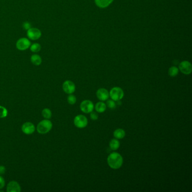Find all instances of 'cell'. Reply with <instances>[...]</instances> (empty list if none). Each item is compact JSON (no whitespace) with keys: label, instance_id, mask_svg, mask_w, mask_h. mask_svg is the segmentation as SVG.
<instances>
[{"label":"cell","instance_id":"cell-1","mask_svg":"<svg viewBox=\"0 0 192 192\" xmlns=\"http://www.w3.org/2000/svg\"><path fill=\"white\" fill-rule=\"evenodd\" d=\"M108 165L113 169H119L123 164V158L120 154L113 152L108 157Z\"/></svg>","mask_w":192,"mask_h":192},{"label":"cell","instance_id":"cell-2","mask_svg":"<svg viewBox=\"0 0 192 192\" xmlns=\"http://www.w3.org/2000/svg\"><path fill=\"white\" fill-rule=\"evenodd\" d=\"M52 127V122L48 119H46L40 122L38 124L37 127V131L41 134H45L51 130Z\"/></svg>","mask_w":192,"mask_h":192},{"label":"cell","instance_id":"cell-3","mask_svg":"<svg viewBox=\"0 0 192 192\" xmlns=\"http://www.w3.org/2000/svg\"><path fill=\"white\" fill-rule=\"evenodd\" d=\"M109 96L113 100L119 101L123 98L124 96V93L121 88L115 87L111 89L109 93Z\"/></svg>","mask_w":192,"mask_h":192},{"label":"cell","instance_id":"cell-4","mask_svg":"<svg viewBox=\"0 0 192 192\" xmlns=\"http://www.w3.org/2000/svg\"><path fill=\"white\" fill-rule=\"evenodd\" d=\"M88 123V119L83 115H78L74 119V124L79 129L86 127Z\"/></svg>","mask_w":192,"mask_h":192},{"label":"cell","instance_id":"cell-5","mask_svg":"<svg viewBox=\"0 0 192 192\" xmlns=\"http://www.w3.org/2000/svg\"><path fill=\"white\" fill-rule=\"evenodd\" d=\"M31 41L28 38H21L19 40H18L16 43V46L18 50L24 51L28 48L31 46Z\"/></svg>","mask_w":192,"mask_h":192},{"label":"cell","instance_id":"cell-6","mask_svg":"<svg viewBox=\"0 0 192 192\" xmlns=\"http://www.w3.org/2000/svg\"><path fill=\"white\" fill-rule=\"evenodd\" d=\"M179 70L181 71V73L184 74H189L191 73L192 71V66L191 63L188 61H183L179 64Z\"/></svg>","mask_w":192,"mask_h":192},{"label":"cell","instance_id":"cell-7","mask_svg":"<svg viewBox=\"0 0 192 192\" xmlns=\"http://www.w3.org/2000/svg\"><path fill=\"white\" fill-rule=\"evenodd\" d=\"M93 108L94 106L93 102L88 100L83 101L80 105L81 110L85 113H91L93 111Z\"/></svg>","mask_w":192,"mask_h":192},{"label":"cell","instance_id":"cell-8","mask_svg":"<svg viewBox=\"0 0 192 192\" xmlns=\"http://www.w3.org/2000/svg\"><path fill=\"white\" fill-rule=\"evenodd\" d=\"M63 89L65 93L72 94L76 90V86L71 81H65L63 84Z\"/></svg>","mask_w":192,"mask_h":192},{"label":"cell","instance_id":"cell-9","mask_svg":"<svg viewBox=\"0 0 192 192\" xmlns=\"http://www.w3.org/2000/svg\"><path fill=\"white\" fill-rule=\"evenodd\" d=\"M27 36L32 40H37L41 36V32L38 29L31 28L27 31Z\"/></svg>","mask_w":192,"mask_h":192},{"label":"cell","instance_id":"cell-10","mask_svg":"<svg viewBox=\"0 0 192 192\" xmlns=\"http://www.w3.org/2000/svg\"><path fill=\"white\" fill-rule=\"evenodd\" d=\"M36 128L34 124L31 122H26L22 125V130L26 135H31L34 133Z\"/></svg>","mask_w":192,"mask_h":192},{"label":"cell","instance_id":"cell-11","mask_svg":"<svg viewBox=\"0 0 192 192\" xmlns=\"http://www.w3.org/2000/svg\"><path fill=\"white\" fill-rule=\"evenodd\" d=\"M21 188L19 183L15 181H12L9 182L7 186L8 192H20Z\"/></svg>","mask_w":192,"mask_h":192},{"label":"cell","instance_id":"cell-12","mask_svg":"<svg viewBox=\"0 0 192 192\" xmlns=\"http://www.w3.org/2000/svg\"><path fill=\"white\" fill-rule=\"evenodd\" d=\"M96 96L100 100L105 101L109 98V93L106 89H105L104 88H100L97 91Z\"/></svg>","mask_w":192,"mask_h":192},{"label":"cell","instance_id":"cell-13","mask_svg":"<svg viewBox=\"0 0 192 192\" xmlns=\"http://www.w3.org/2000/svg\"><path fill=\"white\" fill-rule=\"evenodd\" d=\"M96 6L100 8H106L112 3L114 0H94Z\"/></svg>","mask_w":192,"mask_h":192},{"label":"cell","instance_id":"cell-14","mask_svg":"<svg viewBox=\"0 0 192 192\" xmlns=\"http://www.w3.org/2000/svg\"><path fill=\"white\" fill-rule=\"evenodd\" d=\"M31 62L35 65H40L42 63V59L40 55L34 54L31 57Z\"/></svg>","mask_w":192,"mask_h":192},{"label":"cell","instance_id":"cell-15","mask_svg":"<svg viewBox=\"0 0 192 192\" xmlns=\"http://www.w3.org/2000/svg\"><path fill=\"white\" fill-rule=\"evenodd\" d=\"M113 135L116 138L122 139L125 136V131L121 129H118L114 131Z\"/></svg>","mask_w":192,"mask_h":192},{"label":"cell","instance_id":"cell-16","mask_svg":"<svg viewBox=\"0 0 192 192\" xmlns=\"http://www.w3.org/2000/svg\"><path fill=\"white\" fill-rule=\"evenodd\" d=\"M107 108V105L103 102H99L96 103L95 105V109L98 113L104 112Z\"/></svg>","mask_w":192,"mask_h":192},{"label":"cell","instance_id":"cell-17","mask_svg":"<svg viewBox=\"0 0 192 192\" xmlns=\"http://www.w3.org/2000/svg\"><path fill=\"white\" fill-rule=\"evenodd\" d=\"M119 146H120L119 142L118 140L115 139H112L109 143V147L110 149L113 150H116L118 149Z\"/></svg>","mask_w":192,"mask_h":192},{"label":"cell","instance_id":"cell-18","mask_svg":"<svg viewBox=\"0 0 192 192\" xmlns=\"http://www.w3.org/2000/svg\"><path fill=\"white\" fill-rule=\"evenodd\" d=\"M169 76L174 77L176 76L179 73V69L175 66H172L170 67L169 69Z\"/></svg>","mask_w":192,"mask_h":192},{"label":"cell","instance_id":"cell-19","mask_svg":"<svg viewBox=\"0 0 192 192\" xmlns=\"http://www.w3.org/2000/svg\"><path fill=\"white\" fill-rule=\"evenodd\" d=\"M42 114L45 119H48L51 118L52 113H51V110H50L48 108H45L43 110Z\"/></svg>","mask_w":192,"mask_h":192},{"label":"cell","instance_id":"cell-20","mask_svg":"<svg viewBox=\"0 0 192 192\" xmlns=\"http://www.w3.org/2000/svg\"><path fill=\"white\" fill-rule=\"evenodd\" d=\"M41 46L38 43H34L31 45V50L33 53H38L41 50Z\"/></svg>","mask_w":192,"mask_h":192},{"label":"cell","instance_id":"cell-21","mask_svg":"<svg viewBox=\"0 0 192 192\" xmlns=\"http://www.w3.org/2000/svg\"><path fill=\"white\" fill-rule=\"evenodd\" d=\"M8 110L3 106H0V118H5L8 116Z\"/></svg>","mask_w":192,"mask_h":192},{"label":"cell","instance_id":"cell-22","mask_svg":"<svg viewBox=\"0 0 192 192\" xmlns=\"http://www.w3.org/2000/svg\"><path fill=\"white\" fill-rule=\"evenodd\" d=\"M67 100L69 104L73 105L76 103V98L73 95H70L68 96Z\"/></svg>","mask_w":192,"mask_h":192},{"label":"cell","instance_id":"cell-23","mask_svg":"<svg viewBox=\"0 0 192 192\" xmlns=\"http://www.w3.org/2000/svg\"><path fill=\"white\" fill-rule=\"evenodd\" d=\"M107 105L108 107L110 109H114L116 108V103L112 100H109L107 102Z\"/></svg>","mask_w":192,"mask_h":192},{"label":"cell","instance_id":"cell-24","mask_svg":"<svg viewBox=\"0 0 192 192\" xmlns=\"http://www.w3.org/2000/svg\"><path fill=\"white\" fill-rule=\"evenodd\" d=\"M23 28L25 30H28L29 29L31 28V23H29L28 22H26L23 23V25H22Z\"/></svg>","mask_w":192,"mask_h":192},{"label":"cell","instance_id":"cell-25","mask_svg":"<svg viewBox=\"0 0 192 192\" xmlns=\"http://www.w3.org/2000/svg\"><path fill=\"white\" fill-rule=\"evenodd\" d=\"M5 185V181L3 176L0 175V189H3Z\"/></svg>","mask_w":192,"mask_h":192},{"label":"cell","instance_id":"cell-26","mask_svg":"<svg viewBox=\"0 0 192 192\" xmlns=\"http://www.w3.org/2000/svg\"><path fill=\"white\" fill-rule=\"evenodd\" d=\"M90 118L91 119H93V121H95L97 119H98V116L96 113L95 112H91Z\"/></svg>","mask_w":192,"mask_h":192},{"label":"cell","instance_id":"cell-27","mask_svg":"<svg viewBox=\"0 0 192 192\" xmlns=\"http://www.w3.org/2000/svg\"><path fill=\"white\" fill-rule=\"evenodd\" d=\"M6 171V168L3 166H0V175H3Z\"/></svg>","mask_w":192,"mask_h":192}]
</instances>
